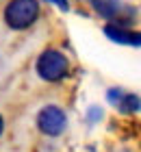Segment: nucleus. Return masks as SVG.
I'll use <instances>...</instances> for the list:
<instances>
[{
  "label": "nucleus",
  "instance_id": "f257e3e1",
  "mask_svg": "<svg viewBox=\"0 0 141 152\" xmlns=\"http://www.w3.org/2000/svg\"><path fill=\"white\" fill-rule=\"evenodd\" d=\"M39 15V4L37 0H13L9 2L4 11V22L15 31L28 28Z\"/></svg>",
  "mask_w": 141,
  "mask_h": 152
},
{
  "label": "nucleus",
  "instance_id": "f03ea898",
  "mask_svg": "<svg viewBox=\"0 0 141 152\" xmlns=\"http://www.w3.org/2000/svg\"><path fill=\"white\" fill-rule=\"evenodd\" d=\"M37 74L44 80H61L67 74V59L59 50H46L37 61Z\"/></svg>",
  "mask_w": 141,
  "mask_h": 152
},
{
  "label": "nucleus",
  "instance_id": "7ed1b4c3",
  "mask_svg": "<svg viewBox=\"0 0 141 152\" xmlns=\"http://www.w3.org/2000/svg\"><path fill=\"white\" fill-rule=\"evenodd\" d=\"M65 113L61 111L59 107H44L39 111V117H37V126L41 133H46V135H50V137H56V135H61L63 130H65Z\"/></svg>",
  "mask_w": 141,
  "mask_h": 152
},
{
  "label": "nucleus",
  "instance_id": "20e7f679",
  "mask_svg": "<svg viewBox=\"0 0 141 152\" xmlns=\"http://www.w3.org/2000/svg\"><path fill=\"white\" fill-rule=\"evenodd\" d=\"M104 33H107V37L117 41V44L122 46H141V33H135L130 28H126V26L122 24H109L107 28H104Z\"/></svg>",
  "mask_w": 141,
  "mask_h": 152
},
{
  "label": "nucleus",
  "instance_id": "39448f33",
  "mask_svg": "<svg viewBox=\"0 0 141 152\" xmlns=\"http://www.w3.org/2000/svg\"><path fill=\"white\" fill-rule=\"evenodd\" d=\"M91 4H94V9L100 13L102 18H119V13H122V2L119 0H91Z\"/></svg>",
  "mask_w": 141,
  "mask_h": 152
},
{
  "label": "nucleus",
  "instance_id": "423d86ee",
  "mask_svg": "<svg viewBox=\"0 0 141 152\" xmlns=\"http://www.w3.org/2000/svg\"><path fill=\"white\" fill-rule=\"evenodd\" d=\"M117 107H119V111L122 113H135L139 111V107H141V100L137 98V96H124L122 94V98L117 100Z\"/></svg>",
  "mask_w": 141,
  "mask_h": 152
},
{
  "label": "nucleus",
  "instance_id": "0eeeda50",
  "mask_svg": "<svg viewBox=\"0 0 141 152\" xmlns=\"http://www.w3.org/2000/svg\"><path fill=\"white\" fill-rule=\"evenodd\" d=\"M50 2H54L56 7H61L63 11H67V0H50Z\"/></svg>",
  "mask_w": 141,
  "mask_h": 152
},
{
  "label": "nucleus",
  "instance_id": "6e6552de",
  "mask_svg": "<svg viewBox=\"0 0 141 152\" xmlns=\"http://www.w3.org/2000/svg\"><path fill=\"white\" fill-rule=\"evenodd\" d=\"M0 133H2V117H0Z\"/></svg>",
  "mask_w": 141,
  "mask_h": 152
}]
</instances>
